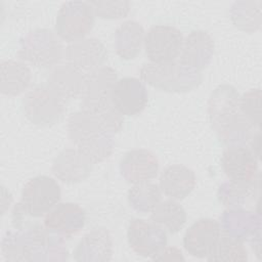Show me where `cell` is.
Returning a JSON list of instances; mask_svg holds the SVG:
<instances>
[{"label":"cell","instance_id":"obj_22","mask_svg":"<svg viewBox=\"0 0 262 262\" xmlns=\"http://www.w3.org/2000/svg\"><path fill=\"white\" fill-rule=\"evenodd\" d=\"M86 73L66 62L56 64L48 76V84L66 99L82 95Z\"/></svg>","mask_w":262,"mask_h":262},{"label":"cell","instance_id":"obj_1","mask_svg":"<svg viewBox=\"0 0 262 262\" xmlns=\"http://www.w3.org/2000/svg\"><path fill=\"white\" fill-rule=\"evenodd\" d=\"M239 98L233 86L223 84L213 90L208 101L211 126L227 146H247L256 133V128L241 113Z\"/></svg>","mask_w":262,"mask_h":262},{"label":"cell","instance_id":"obj_24","mask_svg":"<svg viewBox=\"0 0 262 262\" xmlns=\"http://www.w3.org/2000/svg\"><path fill=\"white\" fill-rule=\"evenodd\" d=\"M144 30L135 20H127L121 24L115 33V49L123 59H134L141 51L144 44Z\"/></svg>","mask_w":262,"mask_h":262},{"label":"cell","instance_id":"obj_3","mask_svg":"<svg viewBox=\"0 0 262 262\" xmlns=\"http://www.w3.org/2000/svg\"><path fill=\"white\" fill-rule=\"evenodd\" d=\"M142 81L166 92H187L200 85V71L184 66L179 60L165 63H144L140 69Z\"/></svg>","mask_w":262,"mask_h":262},{"label":"cell","instance_id":"obj_10","mask_svg":"<svg viewBox=\"0 0 262 262\" xmlns=\"http://www.w3.org/2000/svg\"><path fill=\"white\" fill-rule=\"evenodd\" d=\"M130 248L139 256L152 258L167 246V234L152 221L140 218L130 220L127 228Z\"/></svg>","mask_w":262,"mask_h":262},{"label":"cell","instance_id":"obj_12","mask_svg":"<svg viewBox=\"0 0 262 262\" xmlns=\"http://www.w3.org/2000/svg\"><path fill=\"white\" fill-rule=\"evenodd\" d=\"M111 101L122 116H136L147 104V89L139 79L125 77L116 82L111 93Z\"/></svg>","mask_w":262,"mask_h":262},{"label":"cell","instance_id":"obj_16","mask_svg":"<svg viewBox=\"0 0 262 262\" xmlns=\"http://www.w3.org/2000/svg\"><path fill=\"white\" fill-rule=\"evenodd\" d=\"M221 167L229 180H258V159L247 146H227L221 156Z\"/></svg>","mask_w":262,"mask_h":262},{"label":"cell","instance_id":"obj_20","mask_svg":"<svg viewBox=\"0 0 262 262\" xmlns=\"http://www.w3.org/2000/svg\"><path fill=\"white\" fill-rule=\"evenodd\" d=\"M113 256L111 233L103 227H97L86 233L74 250L76 261L106 262Z\"/></svg>","mask_w":262,"mask_h":262},{"label":"cell","instance_id":"obj_7","mask_svg":"<svg viewBox=\"0 0 262 262\" xmlns=\"http://www.w3.org/2000/svg\"><path fill=\"white\" fill-rule=\"evenodd\" d=\"M94 15V11L89 2H66L60 6L57 12L55 32L60 39L69 43L81 40L92 30Z\"/></svg>","mask_w":262,"mask_h":262},{"label":"cell","instance_id":"obj_15","mask_svg":"<svg viewBox=\"0 0 262 262\" xmlns=\"http://www.w3.org/2000/svg\"><path fill=\"white\" fill-rule=\"evenodd\" d=\"M64 57L67 62L87 74L103 67L107 59V51L100 40L83 38L67 46Z\"/></svg>","mask_w":262,"mask_h":262},{"label":"cell","instance_id":"obj_32","mask_svg":"<svg viewBox=\"0 0 262 262\" xmlns=\"http://www.w3.org/2000/svg\"><path fill=\"white\" fill-rule=\"evenodd\" d=\"M155 261H184V257L179 249L174 247H165L152 258Z\"/></svg>","mask_w":262,"mask_h":262},{"label":"cell","instance_id":"obj_25","mask_svg":"<svg viewBox=\"0 0 262 262\" xmlns=\"http://www.w3.org/2000/svg\"><path fill=\"white\" fill-rule=\"evenodd\" d=\"M150 213V220L171 234L180 231L186 223L185 210L173 199L160 202Z\"/></svg>","mask_w":262,"mask_h":262},{"label":"cell","instance_id":"obj_11","mask_svg":"<svg viewBox=\"0 0 262 262\" xmlns=\"http://www.w3.org/2000/svg\"><path fill=\"white\" fill-rule=\"evenodd\" d=\"M221 229L226 235L242 242L248 241L252 248L260 250L261 217L260 214L242 208H229L220 218Z\"/></svg>","mask_w":262,"mask_h":262},{"label":"cell","instance_id":"obj_26","mask_svg":"<svg viewBox=\"0 0 262 262\" xmlns=\"http://www.w3.org/2000/svg\"><path fill=\"white\" fill-rule=\"evenodd\" d=\"M259 180L254 182H242L228 180L223 182L218 188L219 201L228 208H243L254 199Z\"/></svg>","mask_w":262,"mask_h":262},{"label":"cell","instance_id":"obj_4","mask_svg":"<svg viewBox=\"0 0 262 262\" xmlns=\"http://www.w3.org/2000/svg\"><path fill=\"white\" fill-rule=\"evenodd\" d=\"M64 53L60 38L49 29H36L20 39L18 57L37 68L55 67Z\"/></svg>","mask_w":262,"mask_h":262},{"label":"cell","instance_id":"obj_30","mask_svg":"<svg viewBox=\"0 0 262 262\" xmlns=\"http://www.w3.org/2000/svg\"><path fill=\"white\" fill-rule=\"evenodd\" d=\"M239 110L243 116L260 130L261 125V90L251 89L245 92L239 98Z\"/></svg>","mask_w":262,"mask_h":262},{"label":"cell","instance_id":"obj_31","mask_svg":"<svg viewBox=\"0 0 262 262\" xmlns=\"http://www.w3.org/2000/svg\"><path fill=\"white\" fill-rule=\"evenodd\" d=\"M94 14L103 19H119L128 15L131 4L129 1H90Z\"/></svg>","mask_w":262,"mask_h":262},{"label":"cell","instance_id":"obj_8","mask_svg":"<svg viewBox=\"0 0 262 262\" xmlns=\"http://www.w3.org/2000/svg\"><path fill=\"white\" fill-rule=\"evenodd\" d=\"M182 42L180 30L169 25H157L145 34V54L152 63L171 62L180 55Z\"/></svg>","mask_w":262,"mask_h":262},{"label":"cell","instance_id":"obj_9","mask_svg":"<svg viewBox=\"0 0 262 262\" xmlns=\"http://www.w3.org/2000/svg\"><path fill=\"white\" fill-rule=\"evenodd\" d=\"M117 81V72L106 66L87 73L81 95V108L93 111L111 105V93Z\"/></svg>","mask_w":262,"mask_h":262},{"label":"cell","instance_id":"obj_28","mask_svg":"<svg viewBox=\"0 0 262 262\" xmlns=\"http://www.w3.org/2000/svg\"><path fill=\"white\" fill-rule=\"evenodd\" d=\"M162 191L150 181L134 184L128 190V203L138 213H149L161 202Z\"/></svg>","mask_w":262,"mask_h":262},{"label":"cell","instance_id":"obj_14","mask_svg":"<svg viewBox=\"0 0 262 262\" xmlns=\"http://www.w3.org/2000/svg\"><path fill=\"white\" fill-rule=\"evenodd\" d=\"M221 237L220 223L211 218H201L191 224L183 236L185 251L196 258H207Z\"/></svg>","mask_w":262,"mask_h":262},{"label":"cell","instance_id":"obj_27","mask_svg":"<svg viewBox=\"0 0 262 262\" xmlns=\"http://www.w3.org/2000/svg\"><path fill=\"white\" fill-rule=\"evenodd\" d=\"M261 1H236L229 10L233 25L239 30L253 33L261 27Z\"/></svg>","mask_w":262,"mask_h":262},{"label":"cell","instance_id":"obj_6","mask_svg":"<svg viewBox=\"0 0 262 262\" xmlns=\"http://www.w3.org/2000/svg\"><path fill=\"white\" fill-rule=\"evenodd\" d=\"M60 196L61 190L57 181L49 176L39 175L24 185L18 204L28 215L39 218L55 207Z\"/></svg>","mask_w":262,"mask_h":262},{"label":"cell","instance_id":"obj_5","mask_svg":"<svg viewBox=\"0 0 262 262\" xmlns=\"http://www.w3.org/2000/svg\"><path fill=\"white\" fill-rule=\"evenodd\" d=\"M26 117L35 125L51 126L57 123L67 110V99L48 83L30 89L24 99Z\"/></svg>","mask_w":262,"mask_h":262},{"label":"cell","instance_id":"obj_13","mask_svg":"<svg viewBox=\"0 0 262 262\" xmlns=\"http://www.w3.org/2000/svg\"><path fill=\"white\" fill-rule=\"evenodd\" d=\"M84 209L75 203H58L46 215L44 227L52 234L68 238L79 232L85 225Z\"/></svg>","mask_w":262,"mask_h":262},{"label":"cell","instance_id":"obj_23","mask_svg":"<svg viewBox=\"0 0 262 262\" xmlns=\"http://www.w3.org/2000/svg\"><path fill=\"white\" fill-rule=\"evenodd\" d=\"M0 70V90L2 94L16 96L29 88L32 74L25 62L13 59L2 60Z\"/></svg>","mask_w":262,"mask_h":262},{"label":"cell","instance_id":"obj_29","mask_svg":"<svg viewBox=\"0 0 262 262\" xmlns=\"http://www.w3.org/2000/svg\"><path fill=\"white\" fill-rule=\"evenodd\" d=\"M207 259L209 261H247L248 251L242 241L226 235L219 238Z\"/></svg>","mask_w":262,"mask_h":262},{"label":"cell","instance_id":"obj_18","mask_svg":"<svg viewBox=\"0 0 262 262\" xmlns=\"http://www.w3.org/2000/svg\"><path fill=\"white\" fill-rule=\"evenodd\" d=\"M215 43L212 36L203 30L191 31L183 38L179 61L184 66L200 71L212 60Z\"/></svg>","mask_w":262,"mask_h":262},{"label":"cell","instance_id":"obj_2","mask_svg":"<svg viewBox=\"0 0 262 262\" xmlns=\"http://www.w3.org/2000/svg\"><path fill=\"white\" fill-rule=\"evenodd\" d=\"M70 140L93 165L107 159L114 149L115 141L103 122L93 113L81 108L68 120Z\"/></svg>","mask_w":262,"mask_h":262},{"label":"cell","instance_id":"obj_21","mask_svg":"<svg viewBox=\"0 0 262 262\" xmlns=\"http://www.w3.org/2000/svg\"><path fill=\"white\" fill-rule=\"evenodd\" d=\"M194 172L183 165H171L160 176V189L170 199L182 200L188 196L195 186Z\"/></svg>","mask_w":262,"mask_h":262},{"label":"cell","instance_id":"obj_17","mask_svg":"<svg viewBox=\"0 0 262 262\" xmlns=\"http://www.w3.org/2000/svg\"><path fill=\"white\" fill-rule=\"evenodd\" d=\"M159 172V160L147 149H132L120 161V173L131 184L151 181Z\"/></svg>","mask_w":262,"mask_h":262},{"label":"cell","instance_id":"obj_19","mask_svg":"<svg viewBox=\"0 0 262 262\" xmlns=\"http://www.w3.org/2000/svg\"><path fill=\"white\" fill-rule=\"evenodd\" d=\"M92 166L93 164L79 149L66 148L54 159L51 171L64 183H77L90 175Z\"/></svg>","mask_w":262,"mask_h":262}]
</instances>
